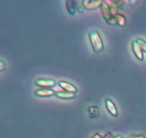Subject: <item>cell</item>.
I'll use <instances>...</instances> for the list:
<instances>
[{"instance_id":"obj_20","label":"cell","mask_w":146,"mask_h":138,"mask_svg":"<svg viewBox=\"0 0 146 138\" xmlns=\"http://www.w3.org/2000/svg\"><path fill=\"white\" fill-rule=\"evenodd\" d=\"M113 138H122V136L121 135H117L115 136H114Z\"/></svg>"},{"instance_id":"obj_4","label":"cell","mask_w":146,"mask_h":138,"mask_svg":"<svg viewBox=\"0 0 146 138\" xmlns=\"http://www.w3.org/2000/svg\"><path fill=\"white\" fill-rule=\"evenodd\" d=\"M103 1L101 0H83L81 1L82 5L85 9L91 11L101 7Z\"/></svg>"},{"instance_id":"obj_18","label":"cell","mask_w":146,"mask_h":138,"mask_svg":"<svg viewBox=\"0 0 146 138\" xmlns=\"http://www.w3.org/2000/svg\"><path fill=\"white\" fill-rule=\"evenodd\" d=\"M113 137H114L113 135L111 134V132H106L104 136V138H113Z\"/></svg>"},{"instance_id":"obj_12","label":"cell","mask_w":146,"mask_h":138,"mask_svg":"<svg viewBox=\"0 0 146 138\" xmlns=\"http://www.w3.org/2000/svg\"><path fill=\"white\" fill-rule=\"evenodd\" d=\"M115 17V19H116L117 25L121 27H124L126 25V17H125L123 14H120V13H118Z\"/></svg>"},{"instance_id":"obj_16","label":"cell","mask_w":146,"mask_h":138,"mask_svg":"<svg viewBox=\"0 0 146 138\" xmlns=\"http://www.w3.org/2000/svg\"><path fill=\"white\" fill-rule=\"evenodd\" d=\"M125 138H145V135L143 134H131Z\"/></svg>"},{"instance_id":"obj_14","label":"cell","mask_w":146,"mask_h":138,"mask_svg":"<svg viewBox=\"0 0 146 138\" xmlns=\"http://www.w3.org/2000/svg\"><path fill=\"white\" fill-rule=\"evenodd\" d=\"M135 41H137L138 45L140 46L141 48L142 49L143 52L146 53V41L145 40L141 38H137L136 39H135Z\"/></svg>"},{"instance_id":"obj_3","label":"cell","mask_w":146,"mask_h":138,"mask_svg":"<svg viewBox=\"0 0 146 138\" xmlns=\"http://www.w3.org/2000/svg\"><path fill=\"white\" fill-rule=\"evenodd\" d=\"M35 84L37 86L42 88H50L54 87L56 84V81L52 78H38L35 80Z\"/></svg>"},{"instance_id":"obj_13","label":"cell","mask_w":146,"mask_h":138,"mask_svg":"<svg viewBox=\"0 0 146 138\" xmlns=\"http://www.w3.org/2000/svg\"><path fill=\"white\" fill-rule=\"evenodd\" d=\"M111 4H109V7H110V10H111V15L113 17H115L117 14H118V7H117L116 4H115L114 1H110Z\"/></svg>"},{"instance_id":"obj_19","label":"cell","mask_w":146,"mask_h":138,"mask_svg":"<svg viewBox=\"0 0 146 138\" xmlns=\"http://www.w3.org/2000/svg\"><path fill=\"white\" fill-rule=\"evenodd\" d=\"M91 138H104V137H102L98 133H95L92 135V137Z\"/></svg>"},{"instance_id":"obj_6","label":"cell","mask_w":146,"mask_h":138,"mask_svg":"<svg viewBox=\"0 0 146 138\" xmlns=\"http://www.w3.org/2000/svg\"><path fill=\"white\" fill-rule=\"evenodd\" d=\"M55 91L50 88H41V89H36L34 91V95L38 97L41 98H47L51 97L55 95Z\"/></svg>"},{"instance_id":"obj_11","label":"cell","mask_w":146,"mask_h":138,"mask_svg":"<svg viewBox=\"0 0 146 138\" xmlns=\"http://www.w3.org/2000/svg\"><path fill=\"white\" fill-rule=\"evenodd\" d=\"M88 117L90 119H96L99 116V110L96 105H90L87 109Z\"/></svg>"},{"instance_id":"obj_9","label":"cell","mask_w":146,"mask_h":138,"mask_svg":"<svg viewBox=\"0 0 146 138\" xmlns=\"http://www.w3.org/2000/svg\"><path fill=\"white\" fill-rule=\"evenodd\" d=\"M55 96L60 99L71 100L75 98L76 95L74 92H67V91H56L55 92Z\"/></svg>"},{"instance_id":"obj_5","label":"cell","mask_w":146,"mask_h":138,"mask_svg":"<svg viewBox=\"0 0 146 138\" xmlns=\"http://www.w3.org/2000/svg\"><path fill=\"white\" fill-rule=\"evenodd\" d=\"M105 105L106 107L107 110L109 112V113L113 117H117L118 115V109H117L116 105H115L113 102L109 98H106L105 99Z\"/></svg>"},{"instance_id":"obj_2","label":"cell","mask_w":146,"mask_h":138,"mask_svg":"<svg viewBox=\"0 0 146 138\" xmlns=\"http://www.w3.org/2000/svg\"><path fill=\"white\" fill-rule=\"evenodd\" d=\"M100 9H101V14H102L103 18L105 20L106 24H108V25L111 26L117 25L115 17H113V16L111 15L109 4H108V3H107L106 1H103Z\"/></svg>"},{"instance_id":"obj_8","label":"cell","mask_w":146,"mask_h":138,"mask_svg":"<svg viewBox=\"0 0 146 138\" xmlns=\"http://www.w3.org/2000/svg\"><path fill=\"white\" fill-rule=\"evenodd\" d=\"M132 50L135 56L138 58L139 61H142L143 60V52L140 46L137 43L135 40L132 41Z\"/></svg>"},{"instance_id":"obj_17","label":"cell","mask_w":146,"mask_h":138,"mask_svg":"<svg viewBox=\"0 0 146 138\" xmlns=\"http://www.w3.org/2000/svg\"><path fill=\"white\" fill-rule=\"evenodd\" d=\"M6 68H7V67H6L5 61L2 59H0V73L5 71Z\"/></svg>"},{"instance_id":"obj_15","label":"cell","mask_w":146,"mask_h":138,"mask_svg":"<svg viewBox=\"0 0 146 138\" xmlns=\"http://www.w3.org/2000/svg\"><path fill=\"white\" fill-rule=\"evenodd\" d=\"M114 2L116 4L117 7H118L119 9H125V4L126 1H121V0H114Z\"/></svg>"},{"instance_id":"obj_1","label":"cell","mask_w":146,"mask_h":138,"mask_svg":"<svg viewBox=\"0 0 146 138\" xmlns=\"http://www.w3.org/2000/svg\"><path fill=\"white\" fill-rule=\"evenodd\" d=\"M88 38L92 46L93 50L95 53L101 52L104 49V42L99 32L97 30H91L88 32Z\"/></svg>"},{"instance_id":"obj_10","label":"cell","mask_w":146,"mask_h":138,"mask_svg":"<svg viewBox=\"0 0 146 138\" xmlns=\"http://www.w3.org/2000/svg\"><path fill=\"white\" fill-rule=\"evenodd\" d=\"M65 5L68 14L71 16H74L76 10V1L73 0H66L65 1Z\"/></svg>"},{"instance_id":"obj_7","label":"cell","mask_w":146,"mask_h":138,"mask_svg":"<svg viewBox=\"0 0 146 138\" xmlns=\"http://www.w3.org/2000/svg\"><path fill=\"white\" fill-rule=\"evenodd\" d=\"M58 85H59V87L61 88H62L63 90H64V91H67V92H77V88L74 86L73 84H71V83L67 82L65 81H58Z\"/></svg>"}]
</instances>
